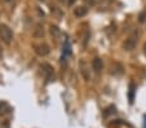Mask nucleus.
Segmentation results:
<instances>
[{
	"label": "nucleus",
	"instance_id": "nucleus-1",
	"mask_svg": "<svg viewBox=\"0 0 146 128\" xmlns=\"http://www.w3.org/2000/svg\"><path fill=\"white\" fill-rule=\"evenodd\" d=\"M0 40L7 45L11 44L13 40V31L5 23H0Z\"/></svg>",
	"mask_w": 146,
	"mask_h": 128
},
{
	"label": "nucleus",
	"instance_id": "nucleus-2",
	"mask_svg": "<svg viewBox=\"0 0 146 128\" xmlns=\"http://www.w3.org/2000/svg\"><path fill=\"white\" fill-rule=\"evenodd\" d=\"M40 70H41V74H43V76H44L45 80H47V83H49V82H52L53 79H54L53 67L50 66L49 64H41L40 65Z\"/></svg>",
	"mask_w": 146,
	"mask_h": 128
},
{
	"label": "nucleus",
	"instance_id": "nucleus-3",
	"mask_svg": "<svg viewBox=\"0 0 146 128\" xmlns=\"http://www.w3.org/2000/svg\"><path fill=\"white\" fill-rule=\"evenodd\" d=\"M34 49H35L36 54H39V56L41 57H45L49 54L50 52V48L48 44H45V43H40V44H35L34 45Z\"/></svg>",
	"mask_w": 146,
	"mask_h": 128
},
{
	"label": "nucleus",
	"instance_id": "nucleus-4",
	"mask_svg": "<svg viewBox=\"0 0 146 128\" xmlns=\"http://www.w3.org/2000/svg\"><path fill=\"white\" fill-rule=\"evenodd\" d=\"M136 45H137V36H129L123 43V48L125 50H133L136 48Z\"/></svg>",
	"mask_w": 146,
	"mask_h": 128
},
{
	"label": "nucleus",
	"instance_id": "nucleus-5",
	"mask_svg": "<svg viewBox=\"0 0 146 128\" xmlns=\"http://www.w3.org/2000/svg\"><path fill=\"white\" fill-rule=\"evenodd\" d=\"M87 13H88V8H87L86 5H79V7H76V8L74 9V16L78 17V18L84 17Z\"/></svg>",
	"mask_w": 146,
	"mask_h": 128
},
{
	"label": "nucleus",
	"instance_id": "nucleus-6",
	"mask_svg": "<svg viewBox=\"0 0 146 128\" xmlns=\"http://www.w3.org/2000/svg\"><path fill=\"white\" fill-rule=\"evenodd\" d=\"M92 67H93V70L96 72H100L102 69H104V62H102V60L100 58V57L93 58V61H92Z\"/></svg>",
	"mask_w": 146,
	"mask_h": 128
},
{
	"label": "nucleus",
	"instance_id": "nucleus-7",
	"mask_svg": "<svg viewBox=\"0 0 146 128\" xmlns=\"http://www.w3.org/2000/svg\"><path fill=\"white\" fill-rule=\"evenodd\" d=\"M33 35H34V38H38V39L44 36V27H43V25H41V23H38V25H36V27H35V30H34Z\"/></svg>",
	"mask_w": 146,
	"mask_h": 128
},
{
	"label": "nucleus",
	"instance_id": "nucleus-8",
	"mask_svg": "<svg viewBox=\"0 0 146 128\" xmlns=\"http://www.w3.org/2000/svg\"><path fill=\"white\" fill-rule=\"evenodd\" d=\"M80 70H82V75L84 76L86 79H89V76H91V74H89L88 71V67H87V64L86 62H80Z\"/></svg>",
	"mask_w": 146,
	"mask_h": 128
},
{
	"label": "nucleus",
	"instance_id": "nucleus-9",
	"mask_svg": "<svg viewBox=\"0 0 146 128\" xmlns=\"http://www.w3.org/2000/svg\"><path fill=\"white\" fill-rule=\"evenodd\" d=\"M50 35H52L54 39L60 38V35H61L60 27H58V26H56V25H52V26H50Z\"/></svg>",
	"mask_w": 146,
	"mask_h": 128
},
{
	"label": "nucleus",
	"instance_id": "nucleus-10",
	"mask_svg": "<svg viewBox=\"0 0 146 128\" xmlns=\"http://www.w3.org/2000/svg\"><path fill=\"white\" fill-rule=\"evenodd\" d=\"M114 74L115 75H121L123 74V66L120 64H115V66H114Z\"/></svg>",
	"mask_w": 146,
	"mask_h": 128
},
{
	"label": "nucleus",
	"instance_id": "nucleus-11",
	"mask_svg": "<svg viewBox=\"0 0 146 128\" xmlns=\"http://www.w3.org/2000/svg\"><path fill=\"white\" fill-rule=\"evenodd\" d=\"M133 93H135V86L133 83L129 84V102L133 103Z\"/></svg>",
	"mask_w": 146,
	"mask_h": 128
},
{
	"label": "nucleus",
	"instance_id": "nucleus-12",
	"mask_svg": "<svg viewBox=\"0 0 146 128\" xmlns=\"http://www.w3.org/2000/svg\"><path fill=\"white\" fill-rule=\"evenodd\" d=\"M145 18H146V11H142L138 14V22H145Z\"/></svg>",
	"mask_w": 146,
	"mask_h": 128
},
{
	"label": "nucleus",
	"instance_id": "nucleus-13",
	"mask_svg": "<svg viewBox=\"0 0 146 128\" xmlns=\"http://www.w3.org/2000/svg\"><path fill=\"white\" fill-rule=\"evenodd\" d=\"M84 3H86L87 5H94L96 0H84Z\"/></svg>",
	"mask_w": 146,
	"mask_h": 128
},
{
	"label": "nucleus",
	"instance_id": "nucleus-14",
	"mask_svg": "<svg viewBox=\"0 0 146 128\" xmlns=\"http://www.w3.org/2000/svg\"><path fill=\"white\" fill-rule=\"evenodd\" d=\"M114 0H101V4H105V5H109V4H111Z\"/></svg>",
	"mask_w": 146,
	"mask_h": 128
},
{
	"label": "nucleus",
	"instance_id": "nucleus-15",
	"mask_svg": "<svg viewBox=\"0 0 146 128\" xmlns=\"http://www.w3.org/2000/svg\"><path fill=\"white\" fill-rule=\"evenodd\" d=\"M5 106H7L5 102H0V111H1V110H3V107H5Z\"/></svg>",
	"mask_w": 146,
	"mask_h": 128
},
{
	"label": "nucleus",
	"instance_id": "nucleus-16",
	"mask_svg": "<svg viewBox=\"0 0 146 128\" xmlns=\"http://www.w3.org/2000/svg\"><path fill=\"white\" fill-rule=\"evenodd\" d=\"M75 1H76V0H67V4H69V5H72Z\"/></svg>",
	"mask_w": 146,
	"mask_h": 128
},
{
	"label": "nucleus",
	"instance_id": "nucleus-17",
	"mask_svg": "<svg viewBox=\"0 0 146 128\" xmlns=\"http://www.w3.org/2000/svg\"><path fill=\"white\" fill-rule=\"evenodd\" d=\"M143 53H145V56H146V43L143 44Z\"/></svg>",
	"mask_w": 146,
	"mask_h": 128
},
{
	"label": "nucleus",
	"instance_id": "nucleus-18",
	"mask_svg": "<svg viewBox=\"0 0 146 128\" xmlns=\"http://www.w3.org/2000/svg\"><path fill=\"white\" fill-rule=\"evenodd\" d=\"M3 57V50H1V47H0V58Z\"/></svg>",
	"mask_w": 146,
	"mask_h": 128
},
{
	"label": "nucleus",
	"instance_id": "nucleus-19",
	"mask_svg": "<svg viewBox=\"0 0 146 128\" xmlns=\"http://www.w3.org/2000/svg\"><path fill=\"white\" fill-rule=\"evenodd\" d=\"M1 1H4V3H8V1H11V0H1Z\"/></svg>",
	"mask_w": 146,
	"mask_h": 128
},
{
	"label": "nucleus",
	"instance_id": "nucleus-20",
	"mask_svg": "<svg viewBox=\"0 0 146 128\" xmlns=\"http://www.w3.org/2000/svg\"><path fill=\"white\" fill-rule=\"evenodd\" d=\"M143 127L146 128V117H145V124H143Z\"/></svg>",
	"mask_w": 146,
	"mask_h": 128
},
{
	"label": "nucleus",
	"instance_id": "nucleus-21",
	"mask_svg": "<svg viewBox=\"0 0 146 128\" xmlns=\"http://www.w3.org/2000/svg\"><path fill=\"white\" fill-rule=\"evenodd\" d=\"M39 1H44V0H39Z\"/></svg>",
	"mask_w": 146,
	"mask_h": 128
}]
</instances>
